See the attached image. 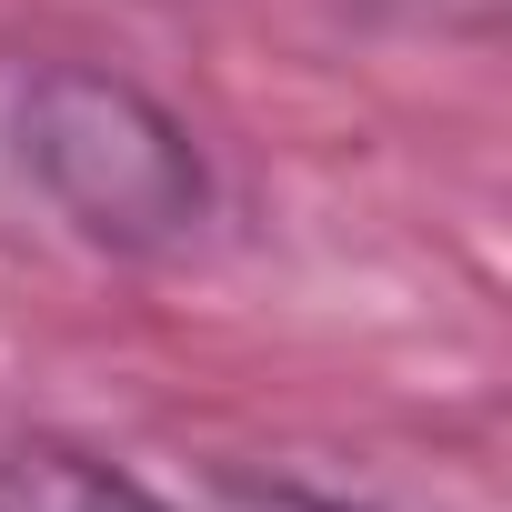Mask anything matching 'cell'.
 I'll return each instance as SVG.
<instances>
[{
	"label": "cell",
	"instance_id": "cell-1",
	"mask_svg": "<svg viewBox=\"0 0 512 512\" xmlns=\"http://www.w3.org/2000/svg\"><path fill=\"white\" fill-rule=\"evenodd\" d=\"M11 161L91 251H121V262L181 251L211 221V161L191 121L101 61H41L21 81Z\"/></svg>",
	"mask_w": 512,
	"mask_h": 512
},
{
	"label": "cell",
	"instance_id": "cell-2",
	"mask_svg": "<svg viewBox=\"0 0 512 512\" xmlns=\"http://www.w3.org/2000/svg\"><path fill=\"white\" fill-rule=\"evenodd\" d=\"M0 512H181L81 442H0Z\"/></svg>",
	"mask_w": 512,
	"mask_h": 512
}]
</instances>
